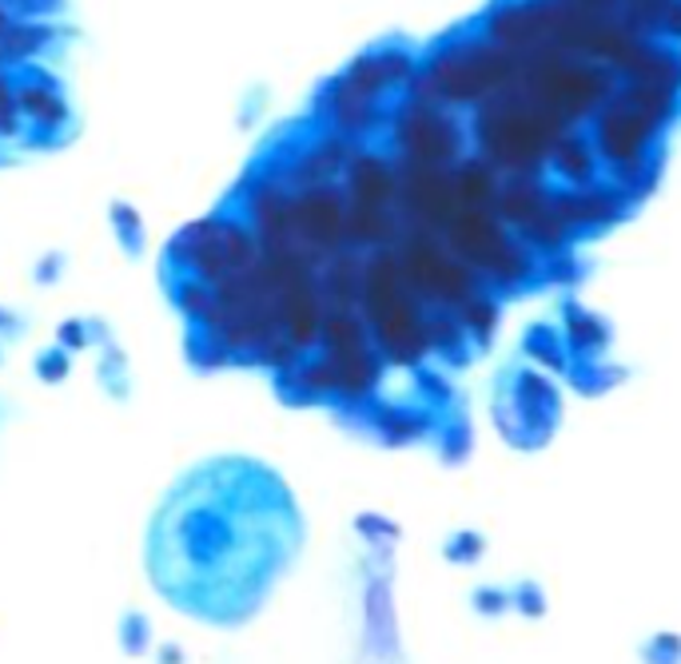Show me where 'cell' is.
<instances>
[{
  "instance_id": "obj_16",
  "label": "cell",
  "mask_w": 681,
  "mask_h": 664,
  "mask_svg": "<svg viewBox=\"0 0 681 664\" xmlns=\"http://www.w3.org/2000/svg\"><path fill=\"white\" fill-rule=\"evenodd\" d=\"M0 347H4V338H0Z\"/></svg>"
},
{
  "instance_id": "obj_14",
  "label": "cell",
  "mask_w": 681,
  "mask_h": 664,
  "mask_svg": "<svg viewBox=\"0 0 681 664\" xmlns=\"http://www.w3.org/2000/svg\"><path fill=\"white\" fill-rule=\"evenodd\" d=\"M160 656H164V664H180V649H160Z\"/></svg>"
},
{
  "instance_id": "obj_2",
  "label": "cell",
  "mask_w": 681,
  "mask_h": 664,
  "mask_svg": "<svg viewBox=\"0 0 681 664\" xmlns=\"http://www.w3.org/2000/svg\"><path fill=\"white\" fill-rule=\"evenodd\" d=\"M235 211L247 219V228L255 231V240L264 251L296 247V191L272 175L267 167H255L252 179L240 187L235 196ZM303 247V243H299Z\"/></svg>"
},
{
  "instance_id": "obj_6",
  "label": "cell",
  "mask_w": 681,
  "mask_h": 664,
  "mask_svg": "<svg viewBox=\"0 0 681 664\" xmlns=\"http://www.w3.org/2000/svg\"><path fill=\"white\" fill-rule=\"evenodd\" d=\"M53 44H56V28L45 21H16V16H12L9 28L0 33V53H4L9 68L12 65H36Z\"/></svg>"
},
{
  "instance_id": "obj_5",
  "label": "cell",
  "mask_w": 681,
  "mask_h": 664,
  "mask_svg": "<svg viewBox=\"0 0 681 664\" xmlns=\"http://www.w3.org/2000/svg\"><path fill=\"white\" fill-rule=\"evenodd\" d=\"M339 184L347 203H367V208H395L399 203V164L363 143L351 155V164L343 167Z\"/></svg>"
},
{
  "instance_id": "obj_8",
  "label": "cell",
  "mask_w": 681,
  "mask_h": 664,
  "mask_svg": "<svg viewBox=\"0 0 681 664\" xmlns=\"http://www.w3.org/2000/svg\"><path fill=\"white\" fill-rule=\"evenodd\" d=\"M24 116L21 104H16V80H12V68L0 72V143H16L24 140Z\"/></svg>"
},
{
  "instance_id": "obj_4",
  "label": "cell",
  "mask_w": 681,
  "mask_h": 664,
  "mask_svg": "<svg viewBox=\"0 0 681 664\" xmlns=\"http://www.w3.org/2000/svg\"><path fill=\"white\" fill-rule=\"evenodd\" d=\"M12 80H16V104H21V116H24V124H28L24 140L56 143L60 136H65L68 120H72L65 88L56 84L53 72H45L41 65L12 68Z\"/></svg>"
},
{
  "instance_id": "obj_9",
  "label": "cell",
  "mask_w": 681,
  "mask_h": 664,
  "mask_svg": "<svg viewBox=\"0 0 681 664\" xmlns=\"http://www.w3.org/2000/svg\"><path fill=\"white\" fill-rule=\"evenodd\" d=\"M112 228H116V240H120V247L128 251V255H140L143 223H140V211H136L132 203H124V199L112 203Z\"/></svg>"
},
{
  "instance_id": "obj_7",
  "label": "cell",
  "mask_w": 681,
  "mask_h": 664,
  "mask_svg": "<svg viewBox=\"0 0 681 664\" xmlns=\"http://www.w3.org/2000/svg\"><path fill=\"white\" fill-rule=\"evenodd\" d=\"M172 303L192 327H204L216 315V291L196 275H172Z\"/></svg>"
},
{
  "instance_id": "obj_3",
  "label": "cell",
  "mask_w": 681,
  "mask_h": 664,
  "mask_svg": "<svg viewBox=\"0 0 681 664\" xmlns=\"http://www.w3.org/2000/svg\"><path fill=\"white\" fill-rule=\"evenodd\" d=\"M296 240L319 263H327L335 251L347 247V196L339 179L296 191Z\"/></svg>"
},
{
  "instance_id": "obj_13",
  "label": "cell",
  "mask_w": 681,
  "mask_h": 664,
  "mask_svg": "<svg viewBox=\"0 0 681 664\" xmlns=\"http://www.w3.org/2000/svg\"><path fill=\"white\" fill-rule=\"evenodd\" d=\"M56 271H60V259H56V255H53V259H48L45 267H41V279H53Z\"/></svg>"
},
{
  "instance_id": "obj_11",
  "label": "cell",
  "mask_w": 681,
  "mask_h": 664,
  "mask_svg": "<svg viewBox=\"0 0 681 664\" xmlns=\"http://www.w3.org/2000/svg\"><path fill=\"white\" fill-rule=\"evenodd\" d=\"M36 374H41L45 382H65L68 378V350L65 347L45 350V354L36 359Z\"/></svg>"
},
{
  "instance_id": "obj_1",
  "label": "cell",
  "mask_w": 681,
  "mask_h": 664,
  "mask_svg": "<svg viewBox=\"0 0 681 664\" xmlns=\"http://www.w3.org/2000/svg\"><path fill=\"white\" fill-rule=\"evenodd\" d=\"M287 486L252 457H216L172 486L148 537L152 585L180 613L243 625L299 549Z\"/></svg>"
},
{
  "instance_id": "obj_12",
  "label": "cell",
  "mask_w": 681,
  "mask_h": 664,
  "mask_svg": "<svg viewBox=\"0 0 681 664\" xmlns=\"http://www.w3.org/2000/svg\"><path fill=\"white\" fill-rule=\"evenodd\" d=\"M89 338H92V330L80 323V318H65L60 323V347L65 350H84L89 347Z\"/></svg>"
},
{
  "instance_id": "obj_10",
  "label": "cell",
  "mask_w": 681,
  "mask_h": 664,
  "mask_svg": "<svg viewBox=\"0 0 681 664\" xmlns=\"http://www.w3.org/2000/svg\"><path fill=\"white\" fill-rule=\"evenodd\" d=\"M120 644L132 656L148 653V644H152V625H148L143 613H128V617L120 621Z\"/></svg>"
},
{
  "instance_id": "obj_15",
  "label": "cell",
  "mask_w": 681,
  "mask_h": 664,
  "mask_svg": "<svg viewBox=\"0 0 681 664\" xmlns=\"http://www.w3.org/2000/svg\"><path fill=\"white\" fill-rule=\"evenodd\" d=\"M0 72H9V60H4V53H0Z\"/></svg>"
}]
</instances>
